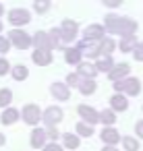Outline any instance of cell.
Returning a JSON list of instances; mask_svg holds the SVG:
<instances>
[{"label": "cell", "mask_w": 143, "mask_h": 151, "mask_svg": "<svg viewBox=\"0 0 143 151\" xmlns=\"http://www.w3.org/2000/svg\"><path fill=\"white\" fill-rule=\"evenodd\" d=\"M104 29L108 33H116L122 37H135L137 33V23L129 17H118V15H106V21H104Z\"/></svg>", "instance_id": "1"}, {"label": "cell", "mask_w": 143, "mask_h": 151, "mask_svg": "<svg viewBox=\"0 0 143 151\" xmlns=\"http://www.w3.org/2000/svg\"><path fill=\"white\" fill-rule=\"evenodd\" d=\"M77 33H79V25H77L75 21H71V19H64L62 25H60L58 29H52L48 35H50V40H52V44H54V48H56L58 44H69V42H73V40L77 37Z\"/></svg>", "instance_id": "2"}, {"label": "cell", "mask_w": 143, "mask_h": 151, "mask_svg": "<svg viewBox=\"0 0 143 151\" xmlns=\"http://www.w3.org/2000/svg\"><path fill=\"white\" fill-rule=\"evenodd\" d=\"M114 89H116V93H122V95H139L141 93V81L135 77H126V79L114 83Z\"/></svg>", "instance_id": "3"}, {"label": "cell", "mask_w": 143, "mask_h": 151, "mask_svg": "<svg viewBox=\"0 0 143 151\" xmlns=\"http://www.w3.org/2000/svg\"><path fill=\"white\" fill-rule=\"evenodd\" d=\"M9 42H11L13 46H17L19 50H27V48L31 46V37H29V33H25V31H21V29H13V31H9Z\"/></svg>", "instance_id": "4"}, {"label": "cell", "mask_w": 143, "mask_h": 151, "mask_svg": "<svg viewBox=\"0 0 143 151\" xmlns=\"http://www.w3.org/2000/svg\"><path fill=\"white\" fill-rule=\"evenodd\" d=\"M62 116H64V112H62L58 106H50V108H46V110L42 112V120H44L46 126H56V124L62 120Z\"/></svg>", "instance_id": "5"}, {"label": "cell", "mask_w": 143, "mask_h": 151, "mask_svg": "<svg viewBox=\"0 0 143 151\" xmlns=\"http://www.w3.org/2000/svg\"><path fill=\"white\" fill-rule=\"evenodd\" d=\"M29 21H31L29 11H25V9H13V11H9V23L11 25L21 27V25H27Z\"/></svg>", "instance_id": "6"}, {"label": "cell", "mask_w": 143, "mask_h": 151, "mask_svg": "<svg viewBox=\"0 0 143 151\" xmlns=\"http://www.w3.org/2000/svg\"><path fill=\"white\" fill-rule=\"evenodd\" d=\"M77 114L81 116V122H85V124H89V126H93V124L100 122V112L93 110L91 106H79V108H77Z\"/></svg>", "instance_id": "7"}, {"label": "cell", "mask_w": 143, "mask_h": 151, "mask_svg": "<svg viewBox=\"0 0 143 151\" xmlns=\"http://www.w3.org/2000/svg\"><path fill=\"white\" fill-rule=\"evenodd\" d=\"M21 116H23V120L27 122V124H38L40 120H42V110H40V106H35V104H27L25 108H23V112H21Z\"/></svg>", "instance_id": "8"}, {"label": "cell", "mask_w": 143, "mask_h": 151, "mask_svg": "<svg viewBox=\"0 0 143 151\" xmlns=\"http://www.w3.org/2000/svg\"><path fill=\"white\" fill-rule=\"evenodd\" d=\"M31 44L35 46V50H46V52H52L54 50V44H52V40H50V35L46 31H38L31 37Z\"/></svg>", "instance_id": "9"}, {"label": "cell", "mask_w": 143, "mask_h": 151, "mask_svg": "<svg viewBox=\"0 0 143 151\" xmlns=\"http://www.w3.org/2000/svg\"><path fill=\"white\" fill-rule=\"evenodd\" d=\"M129 73H131V64L120 62V64H114V68L108 73V77H110V81H112V83H118V81L126 79V77H129Z\"/></svg>", "instance_id": "10"}, {"label": "cell", "mask_w": 143, "mask_h": 151, "mask_svg": "<svg viewBox=\"0 0 143 151\" xmlns=\"http://www.w3.org/2000/svg\"><path fill=\"white\" fill-rule=\"evenodd\" d=\"M100 137H102V141H104V145H106V147H116V143H120V139H122V137H120V132H118L114 126L104 128Z\"/></svg>", "instance_id": "11"}, {"label": "cell", "mask_w": 143, "mask_h": 151, "mask_svg": "<svg viewBox=\"0 0 143 151\" xmlns=\"http://www.w3.org/2000/svg\"><path fill=\"white\" fill-rule=\"evenodd\" d=\"M104 33H106V29H104V25H100V23H93V25H89L87 29H85V40L87 42H95V40H104Z\"/></svg>", "instance_id": "12"}, {"label": "cell", "mask_w": 143, "mask_h": 151, "mask_svg": "<svg viewBox=\"0 0 143 151\" xmlns=\"http://www.w3.org/2000/svg\"><path fill=\"white\" fill-rule=\"evenodd\" d=\"M50 91H52V95L58 99V101H66L69 97H71V89L66 87V83H52V87H50Z\"/></svg>", "instance_id": "13"}, {"label": "cell", "mask_w": 143, "mask_h": 151, "mask_svg": "<svg viewBox=\"0 0 143 151\" xmlns=\"http://www.w3.org/2000/svg\"><path fill=\"white\" fill-rule=\"evenodd\" d=\"M110 110H112V112H124V110H129V99H126V95L114 93V95L110 97Z\"/></svg>", "instance_id": "14"}, {"label": "cell", "mask_w": 143, "mask_h": 151, "mask_svg": "<svg viewBox=\"0 0 143 151\" xmlns=\"http://www.w3.org/2000/svg\"><path fill=\"white\" fill-rule=\"evenodd\" d=\"M31 60H33L35 64H40V66H48V64H52L54 56H52V52H46V50H35V52L31 54Z\"/></svg>", "instance_id": "15"}, {"label": "cell", "mask_w": 143, "mask_h": 151, "mask_svg": "<svg viewBox=\"0 0 143 151\" xmlns=\"http://www.w3.org/2000/svg\"><path fill=\"white\" fill-rule=\"evenodd\" d=\"M77 75H79V77H83V79H95V75H98L95 62H89V60L81 62V64H79V73H77Z\"/></svg>", "instance_id": "16"}, {"label": "cell", "mask_w": 143, "mask_h": 151, "mask_svg": "<svg viewBox=\"0 0 143 151\" xmlns=\"http://www.w3.org/2000/svg\"><path fill=\"white\" fill-rule=\"evenodd\" d=\"M46 130L44 128H33L31 130V147L33 149H44L46 147Z\"/></svg>", "instance_id": "17"}, {"label": "cell", "mask_w": 143, "mask_h": 151, "mask_svg": "<svg viewBox=\"0 0 143 151\" xmlns=\"http://www.w3.org/2000/svg\"><path fill=\"white\" fill-rule=\"evenodd\" d=\"M81 52H79V48H66L64 50V60L69 62V64H73V66H79L81 64Z\"/></svg>", "instance_id": "18"}, {"label": "cell", "mask_w": 143, "mask_h": 151, "mask_svg": "<svg viewBox=\"0 0 143 151\" xmlns=\"http://www.w3.org/2000/svg\"><path fill=\"white\" fill-rule=\"evenodd\" d=\"M19 118H21V112H19V110H15V108H6V110L2 112V116H0L2 124H15Z\"/></svg>", "instance_id": "19"}, {"label": "cell", "mask_w": 143, "mask_h": 151, "mask_svg": "<svg viewBox=\"0 0 143 151\" xmlns=\"http://www.w3.org/2000/svg\"><path fill=\"white\" fill-rule=\"evenodd\" d=\"M95 68H98V73H110V70L114 68L112 56H102V58L95 62Z\"/></svg>", "instance_id": "20"}, {"label": "cell", "mask_w": 143, "mask_h": 151, "mask_svg": "<svg viewBox=\"0 0 143 151\" xmlns=\"http://www.w3.org/2000/svg\"><path fill=\"white\" fill-rule=\"evenodd\" d=\"M100 54H104V56H110L112 52H114V48H116V42L112 40V37H104L102 42H100Z\"/></svg>", "instance_id": "21"}, {"label": "cell", "mask_w": 143, "mask_h": 151, "mask_svg": "<svg viewBox=\"0 0 143 151\" xmlns=\"http://www.w3.org/2000/svg\"><path fill=\"white\" fill-rule=\"evenodd\" d=\"M100 122L104 124V128L112 126V124L116 122V112H112L110 108H108V110H102V112H100Z\"/></svg>", "instance_id": "22"}, {"label": "cell", "mask_w": 143, "mask_h": 151, "mask_svg": "<svg viewBox=\"0 0 143 151\" xmlns=\"http://www.w3.org/2000/svg\"><path fill=\"white\" fill-rule=\"evenodd\" d=\"M95 89H98V85H95L93 79H83L81 85H79V91L83 95H91V93H95Z\"/></svg>", "instance_id": "23"}, {"label": "cell", "mask_w": 143, "mask_h": 151, "mask_svg": "<svg viewBox=\"0 0 143 151\" xmlns=\"http://www.w3.org/2000/svg\"><path fill=\"white\" fill-rule=\"evenodd\" d=\"M27 77H29V68H27L25 64L13 66V79H15V81H25Z\"/></svg>", "instance_id": "24"}, {"label": "cell", "mask_w": 143, "mask_h": 151, "mask_svg": "<svg viewBox=\"0 0 143 151\" xmlns=\"http://www.w3.org/2000/svg\"><path fill=\"white\" fill-rule=\"evenodd\" d=\"M122 149L124 151H139V141L135 137H122Z\"/></svg>", "instance_id": "25"}, {"label": "cell", "mask_w": 143, "mask_h": 151, "mask_svg": "<svg viewBox=\"0 0 143 151\" xmlns=\"http://www.w3.org/2000/svg\"><path fill=\"white\" fill-rule=\"evenodd\" d=\"M135 46H137V40H135V37H122L120 44H118L120 52H133Z\"/></svg>", "instance_id": "26"}, {"label": "cell", "mask_w": 143, "mask_h": 151, "mask_svg": "<svg viewBox=\"0 0 143 151\" xmlns=\"http://www.w3.org/2000/svg\"><path fill=\"white\" fill-rule=\"evenodd\" d=\"M64 147L66 149H79V137L73 132H66L64 134Z\"/></svg>", "instance_id": "27"}, {"label": "cell", "mask_w": 143, "mask_h": 151, "mask_svg": "<svg viewBox=\"0 0 143 151\" xmlns=\"http://www.w3.org/2000/svg\"><path fill=\"white\" fill-rule=\"evenodd\" d=\"M75 130H77L79 137H91V134H93V126H89V124H85V122H79V124L75 126Z\"/></svg>", "instance_id": "28"}, {"label": "cell", "mask_w": 143, "mask_h": 151, "mask_svg": "<svg viewBox=\"0 0 143 151\" xmlns=\"http://www.w3.org/2000/svg\"><path fill=\"white\" fill-rule=\"evenodd\" d=\"M11 101H13V91L11 89H0V106L6 108Z\"/></svg>", "instance_id": "29"}, {"label": "cell", "mask_w": 143, "mask_h": 151, "mask_svg": "<svg viewBox=\"0 0 143 151\" xmlns=\"http://www.w3.org/2000/svg\"><path fill=\"white\" fill-rule=\"evenodd\" d=\"M81 81H83V77H79L77 73H71V75H66V87H69V89H71V87H77V89H79Z\"/></svg>", "instance_id": "30"}, {"label": "cell", "mask_w": 143, "mask_h": 151, "mask_svg": "<svg viewBox=\"0 0 143 151\" xmlns=\"http://www.w3.org/2000/svg\"><path fill=\"white\" fill-rule=\"evenodd\" d=\"M133 58H135L137 62H143V42H139V44L135 46V50H133Z\"/></svg>", "instance_id": "31"}, {"label": "cell", "mask_w": 143, "mask_h": 151, "mask_svg": "<svg viewBox=\"0 0 143 151\" xmlns=\"http://www.w3.org/2000/svg\"><path fill=\"white\" fill-rule=\"evenodd\" d=\"M33 9H35L38 13H46V11L50 9V2H48V0H38V2L33 4Z\"/></svg>", "instance_id": "32"}, {"label": "cell", "mask_w": 143, "mask_h": 151, "mask_svg": "<svg viewBox=\"0 0 143 151\" xmlns=\"http://www.w3.org/2000/svg\"><path fill=\"white\" fill-rule=\"evenodd\" d=\"M11 50V42H9V37H2L0 35V54H6Z\"/></svg>", "instance_id": "33"}, {"label": "cell", "mask_w": 143, "mask_h": 151, "mask_svg": "<svg viewBox=\"0 0 143 151\" xmlns=\"http://www.w3.org/2000/svg\"><path fill=\"white\" fill-rule=\"evenodd\" d=\"M58 134H60V132H58V128H56V126H48V128H46V137H50V139H52V143H56Z\"/></svg>", "instance_id": "34"}, {"label": "cell", "mask_w": 143, "mask_h": 151, "mask_svg": "<svg viewBox=\"0 0 143 151\" xmlns=\"http://www.w3.org/2000/svg\"><path fill=\"white\" fill-rule=\"evenodd\" d=\"M11 70V64H9V60L6 58H0V77H2V75H6Z\"/></svg>", "instance_id": "35"}, {"label": "cell", "mask_w": 143, "mask_h": 151, "mask_svg": "<svg viewBox=\"0 0 143 151\" xmlns=\"http://www.w3.org/2000/svg\"><path fill=\"white\" fill-rule=\"evenodd\" d=\"M44 151H64V149H62L58 143H48V145L44 147Z\"/></svg>", "instance_id": "36"}, {"label": "cell", "mask_w": 143, "mask_h": 151, "mask_svg": "<svg viewBox=\"0 0 143 151\" xmlns=\"http://www.w3.org/2000/svg\"><path fill=\"white\" fill-rule=\"evenodd\" d=\"M135 132H137L139 139H143V120H139V122L135 124Z\"/></svg>", "instance_id": "37"}, {"label": "cell", "mask_w": 143, "mask_h": 151, "mask_svg": "<svg viewBox=\"0 0 143 151\" xmlns=\"http://www.w3.org/2000/svg\"><path fill=\"white\" fill-rule=\"evenodd\" d=\"M106 4H108V6H112V9H114V6H118V4H120V2H116V0H110V2H106Z\"/></svg>", "instance_id": "38"}, {"label": "cell", "mask_w": 143, "mask_h": 151, "mask_svg": "<svg viewBox=\"0 0 143 151\" xmlns=\"http://www.w3.org/2000/svg\"><path fill=\"white\" fill-rule=\"evenodd\" d=\"M4 143H6V137H4L2 132H0V145H4Z\"/></svg>", "instance_id": "39"}, {"label": "cell", "mask_w": 143, "mask_h": 151, "mask_svg": "<svg viewBox=\"0 0 143 151\" xmlns=\"http://www.w3.org/2000/svg\"><path fill=\"white\" fill-rule=\"evenodd\" d=\"M102 151H118V149H116V147H104Z\"/></svg>", "instance_id": "40"}, {"label": "cell", "mask_w": 143, "mask_h": 151, "mask_svg": "<svg viewBox=\"0 0 143 151\" xmlns=\"http://www.w3.org/2000/svg\"><path fill=\"white\" fill-rule=\"evenodd\" d=\"M0 31H2V21H0Z\"/></svg>", "instance_id": "41"}]
</instances>
